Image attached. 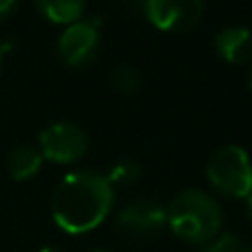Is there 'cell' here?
<instances>
[{"instance_id":"ba28073f","label":"cell","mask_w":252,"mask_h":252,"mask_svg":"<svg viewBox=\"0 0 252 252\" xmlns=\"http://www.w3.org/2000/svg\"><path fill=\"white\" fill-rule=\"evenodd\" d=\"M214 49L228 65H243L252 61V32L248 27H225L217 33Z\"/></svg>"},{"instance_id":"2e32d148","label":"cell","mask_w":252,"mask_h":252,"mask_svg":"<svg viewBox=\"0 0 252 252\" xmlns=\"http://www.w3.org/2000/svg\"><path fill=\"white\" fill-rule=\"evenodd\" d=\"M243 201H246V214H248V219L252 221V192H250V194H248Z\"/></svg>"},{"instance_id":"5b68a950","label":"cell","mask_w":252,"mask_h":252,"mask_svg":"<svg viewBox=\"0 0 252 252\" xmlns=\"http://www.w3.org/2000/svg\"><path fill=\"white\" fill-rule=\"evenodd\" d=\"M203 0H143V14L158 32L183 33L203 18Z\"/></svg>"},{"instance_id":"6da1fadb","label":"cell","mask_w":252,"mask_h":252,"mask_svg":"<svg viewBox=\"0 0 252 252\" xmlns=\"http://www.w3.org/2000/svg\"><path fill=\"white\" fill-rule=\"evenodd\" d=\"M114 208V188L107 176L94 170H76L54 190L52 217L65 234H85L96 230Z\"/></svg>"},{"instance_id":"3957f363","label":"cell","mask_w":252,"mask_h":252,"mask_svg":"<svg viewBox=\"0 0 252 252\" xmlns=\"http://www.w3.org/2000/svg\"><path fill=\"white\" fill-rule=\"evenodd\" d=\"M205 176L214 192L228 199H246L252 192V161L239 145H223L205 165Z\"/></svg>"},{"instance_id":"52a82bcc","label":"cell","mask_w":252,"mask_h":252,"mask_svg":"<svg viewBox=\"0 0 252 252\" xmlns=\"http://www.w3.org/2000/svg\"><path fill=\"white\" fill-rule=\"evenodd\" d=\"M114 225L123 237L129 239H152L163 228H167V212L158 201L143 199L132 201L116 214Z\"/></svg>"},{"instance_id":"8fae6325","label":"cell","mask_w":252,"mask_h":252,"mask_svg":"<svg viewBox=\"0 0 252 252\" xmlns=\"http://www.w3.org/2000/svg\"><path fill=\"white\" fill-rule=\"evenodd\" d=\"M110 83L119 94L136 96L143 87V76L136 67L127 65V63H119V65H114L110 71Z\"/></svg>"},{"instance_id":"e0dca14e","label":"cell","mask_w":252,"mask_h":252,"mask_svg":"<svg viewBox=\"0 0 252 252\" xmlns=\"http://www.w3.org/2000/svg\"><path fill=\"white\" fill-rule=\"evenodd\" d=\"M38 252H63V250L61 248H56V246H43Z\"/></svg>"},{"instance_id":"4fadbf2b","label":"cell","mask_w":252,"mask_h":252,"mask_svg":"<svg viewBox=\"0 0 252 252\" xmlns=\"http://www.w3.org/2000/svg\"><path fill=\"white\" fill-rule=\"evenodd\" d=\"M203 252H252V246L237 234H219L205 246Z\"/></svg>"},{"instance_id":"9c48e42d","label":"cell","mask_w":252,"mask_h":252,"mask_svg":"<svg viewBox=\"0 0 252 252\" xmlns=\"http://www.w3.org/2000/svg\"><path fill=\"white\" fill-rule=\"evenodd\" d=\"M43 161L45 158L38 152V148H33V145H18L7 157V172L16 181H29L32 176H36L40 172Z\"/></svg>"},{"instance_id":"5bb4252c","label":"cell","mask_w":252,"mask_h":252,"mask_svg":"<svg viewBox=\"0 0 252 252\" xmlns=\"http://www.w3.org/2000/svg\"><path fill=\"white\" fill-rule=\"evenodd\" d=\"M16 5H18V0H0V20L9 18L14 14Z\"/></svg>"},{"instance_id":"ac0fdd59","label":"cell","mask_w":252,"mask_h":252,"mask_svg":"<svg viewBox=\"0 0 252 252\" xmlns=\"http://www.w3.org/2000/svg\"><path fill=\"white\" fill-rule=\"evenodd\" d=\"M248 87H250V92H252V65H250V69H248Z\"/></svg>"},{"instance_id":"277c9868","label":"cell","mask_w":252,"mask_h":252,"mask_svg":"<svg viewBox=\"0 0 252 252\" xmlns=\"http://www.w3.org/2000/svg\"><path fill=\"white\" fill-rule=\"evenodd\" d=\"M87 148H90L87 134L69 121L47 125L38 136V152L43 154L45 161L58 163V165L81 161L87 154Z\"/></svg>"},{"instance_id":"7a4b0ae2","label":"cell","mask_w":252,"mask_h":252,"mask_svg":"<svg viewBox=\"0 0 252 252\" xmlns=\"http://www.w3.org/2000/svg\"><path fill=\"white\" fill-rule=\"evenodd\" d=\"M167 228L188 243H210L219 237L223 212L212 194L203 190H183L165 208Z\"/></svg>"},{"instance_id":"7c38bea8","label":"cell","mask_w":252,"mask_h":252,"mask_svg":"<svg viewBox=\"0 0 252 252\" xmlns=\"http://www.w3.org/2000/svg\"><path fill=\"white\" fill-rule=\"evenodd\" d=\"M105 176L112 183V188H127L141 179V165L134 158H119Z\"/></svg>"},{"instance_id":"30bf717a","label":"cell","mask_w":252,"mask_h":252,"mask_svg":"<svg viewBox=\"0 0 252 252\" xmlns=\"http://www.w3.org/2000/svg\"><path fill=\"white\" fill-rule=\"evenodd\" d=\"M38 11L54 25H71L83 18L87 0H36Z\"/></svg>"},{"instance_id":"9a60e30c","label":"cell","mask_w":252,"mask_h":252,"mask_svg":"<svg viewBox=\"0 0 252 252\" xmlns=\"http://www.w3.org/2000/svg\"><path fill=\"white\" fill-rule=\"evenodd\" d=\"M11 49V43H2L0 45V74H2V58H5V54Z\"/></svg>"},{"instance_id":"d6986e66","label":"cell","mask_w":252,"mask_h":252,"mask_svg":"<svg viewBox=\"0 0 252 252\" xmlns=\"http://www.w3.org/2000/svg\"><path fill=\"white\" fill-rule=\"evenodd\" d=\"M94 252H107V250H94Z\"/></svg>"},{"instance_id":"8992f818","label":"cell","mask_w":252,"mask_h":252,"mask_svg":"<svg viewBox=\"0 0 252 252\" xmlns=\"http://www.w3.org/2000/svg\"><path fill=\"white\" fill-rule=\"evenodd\" d=\"M100 45L98 20H76L67 25L56 40V54L67 67L81 69L96 58Z\"/></svg>"}]
</instances>
